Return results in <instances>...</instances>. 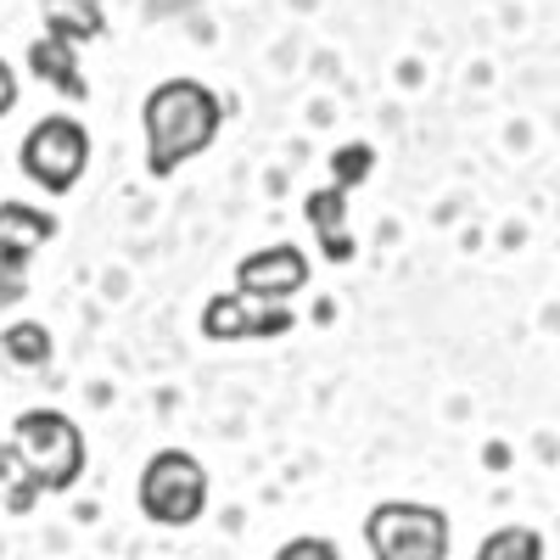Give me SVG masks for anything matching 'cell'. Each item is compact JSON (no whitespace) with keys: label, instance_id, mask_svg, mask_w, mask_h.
<instances>
[{"label":"cell","instance_id":"6da1fadb","mask_svg":"<svg viewBox=\"0 0 560 560\" xmlns=\"http://www.w3.org/2000/svg\"><path fill=\"white\" fill-rule=\"evenodd\" d=\"M140 129H147V174L168 179L191 158H202L219 129H224V102L213 96V84L202 79H163L140 102Z\"/></svg>","mask_w":560,"mask_h":560},{"label":"cell","instance_id":"7a4b0ae2","mask_svg":"<svg viewBox=\"0 0 560 560\" xmlns=\"http://www.w3.org/2000/svg\"><path fill=\"white\" fill-rule=\"evenodd\" d=\"M12 459H18V477L7 488V510L12 516H23V510H34L45 493H68L79 488L84 465H90V448H84V432L79 420L62 415V409H23L12 420Z\"/></svg>","mask_w":560,"mask_h":560},{"label":"cell","instance_id":"3957f363","mask_svg":"<svg viewBox=\"0 0 560 560\" xmlns=\"http://www.w3.org/2000/svg\"><path fill=\"white\" fill-rule=\"evenodd\" d=\"M135 504L152 527H197L208 510V465L191 448H158L140 465L135 482Z\"/></svg>","mask_w":560,"mask_h":560},{"label":"cell","instance_id":"277c9868","mask_svg":"<svg viewBox=\"0 0 560 560\" xmlns=\"http://www.w3.org/2000/svg\"><path fill=\"white\" fill-rule=\"evenodd\" d=\"M364 549L370 560H448L454 549L448 510L420 499H382L364 516Z\"/></svg>","mask_w":560,"mask_h":560},{"label":"cell","instance_id":"5b68a950","mask_svg":"<svg viewBox=\"0 0 560 560\" xmlns=\"http://www.w3.org/2000/svg\"><path fill=\"white\" fill-rule=\"evenodd\" d=\"M18 168L39 185V191L68 197L73 185L84 179V168H90V129L79 118H68V113L39 118L23 135V147H18Z\"/></svg>","mask_w":560,"mask_h":560},{"label":"cell","instance_id":"8992f818","mask_svg":"<svg viewBox=\"0 0 560 560\" xmlns=\"http://www.w3.org/2000/svg\"><path fill=\"white\" fill-rule=\"evenodd\" d=\"M298 325V314L287 303H264V298H247V292H224V298H208L202 308V337L208 342H253V337H287Z\"/></svg>","mask_w":560,"mask_h":560},{"label":"cell","instance_id":"52a82bcc","mask_svg":"<svg viewBox=\"0 0 560 560\" xmlns=\"http://www.w3.org/2000/svg\"><path fill=\"white\" fill-rule=\"evenodd\" d=\"M303 287H308V258H303V247H292V242L258 247V253H247V258L236 264V292H247V298L292 303Z\"/></svg>","mask_w":560,"mask_h":560},{"label":"cell","instance_id":"ba28073f","mask_svg":"<svg viewBox=\"0 0 560 560\" xmlns=\"http://www.w3.org/2000/svg\"><path fill=\"white\" fill-rule=\"evenodd\" d=\"M303 213L314 224V236H319V253L331 258V264H353L359 242H353V230H348V191L331 179V185H319V191L303 197Z\"/></svg>","mask_w":560,"mask_h":560},{"label":"cell","instance_id":"9c48e42d","mask_svg":"<svg viewBox=\"0 0 560 560\" xmlns=\"http://www.w3.org/2000/svg\"><path fill=\"white\" fill-rule=\"evenodd\" d=\"M28 73H34L39 84H51L62 102H84V96H90V79H84V68H79V45H68V39H57V34H39V39L28 45Z\"/></svg>","mask_w":560,"mask_h":560},{"label":"cell","instance_id":"30bf717a","mask_svg":"<svg viewBox=\"0 0 560 560\" xmlns=\"http://www.w3.org/2000/svg\"><path fill=\"white\" fill-rule=\"evenodd\" d=\"M57 213H45V208H28V202H0V258H12V264H28L45 242L57 236Z\"/></svg>","mask_w":560,"mask_h":560},{"label":"cell","instance_id":"8fae6325","mask_svg":"<svg viewBox=\"0 0 560 560\" xmlns=\"http://www.w3.org/2000/svg\"><path fill=\"white\" fill-rule=\"evenodd\" d=\"M39 23L68 45H90L107 34V0H39Z\"/></svg>","mask_w":560,"mask_h":560},{"label":"cell","instance_id":"7c38bea8","mask_svg":"<svg viewBox=\"0 0 560 560\" xmlns=\"http://www.w3.org/2000/svg\"><path fill=\"white\" fill-rule=\"evenodd\" d=\"M0 353H7L12 364H23V370H45L57 359V342L39 319H12L7 331H0Z\"/></svg>","mask_w":560,"mask_h":560},{"label":"cell","instance_id":"4fadbf2b","mask_svg":"<svg viewBox=\"0 0 560 560\" xmlns=\"http://www.w3.org/2000/svg\"><path fill=\"white\" fill-rule=\"evenodd\" d=\"M477 560H544V533L538 527H499L482 538Z\"/></svg>","mask_w":560,"mask_h":560},{"label":"cell","instance_id":"5bb4252c","mask_svg":"<svg viewBox=\"0 0 560 560\" xmlns=\"http://www.w3.org/2000/svg\"><path fill=\"white\" fill-rule=\"evenodd\" d=\"M370 174H376V147H364V140H348V147L331 152V179L342 185V191L364 185Z\"/></svg>","mask_w":560,"mask_h":560},{"label":"cell","instance_id":"9a60e30c","mask_svg":"<svg viewBox=\"0 0 560 560\" xmlns=\"http://www.w3.org/2000/svg\"><path fill=\"white\" fill-rule=\"evenodd\" d=\"M269 560H342V549H337L331 538H319V533H303V538H292V544H280Z\"/></svg>","mask_w":560,"mask_h":560},{"label":"cell","instance_id":"2e32d148","mask_svg":"<svg viewBox=\"0 0 560 560\" xmlns=\"http://www.w3.org/2000/svg\"><path fill=\"white\" fill-rule=\"evenodd\" d=\"M28 298V264H12V258H0V314L18 308Z\"/></svg>","mask_w":560,"mask_h":560},{"label":"cell","instance_id":"e0dca14e","mask_svg":"<svg viewBox=\"0 0 560 560\" xmlns=\"http://www.w3.org/2000/svg\"><path fill=\"white\" fill-rule=\"evenodd\" d=\"M12 107H18V73H12L7 57H0V118H12Z\"/></svg>","mask_w":560,"mask_h":560},{"label":"cell","instance_id":"ac0fdd59","mask_svg":"<svg viewBox=\"0 0 560 560\" xmlns=\"http://www.w3.org/2000/svg\"><path fill=\"white\" fill-rule=\"evenodd\" d=\"M12 477H18V459H12V443L0 438V499H7V488H12Z\"/></svg>","mask_w":560,"mask_h":560}]
</instances>
